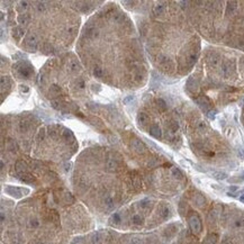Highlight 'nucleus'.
I'll return each mask as SVG.
<instances>
[{"label": "nucleus", "instance_id": "26", "mask_svg": "<svg viewBox=\"0 0 244 244\" xmlns=\"http://www.w3.org/2000/svg\"><path fill=\"white\" fill-rule=\"evenodd\" d=\"M132 222L134 224H136V225H139V224H142L143 223V218L141 217V215H134L132 217Z\"/></svg>", "mask_w": 244, "mask_h": 244}, {"label": "nucleus", "instance_id": "11", "mask_svg": "<svg viewBox=\"0 0 244 244\" xmlns=\"http://www.w3.org/2000/svg\"><path fill=\"white\" fill-rule=\"evenodd\" d=\"M13 36L16 38V39H20V38L24 36V31H23L22 27H14Z\"/></svg>", "mask_w": 244, "mask_h": 244}, {"label": "nucleus", "instance_id": "5", "mask_svg": "<svg viewBox=\"0 0 244 244\" xmlns=\"http://www.w3.org/2000/svg\"><path fill=\"white\" fill-rule=\"evenodd\" d=\"M190 227L192 228L193 232H199L201 226H200V221L197 216H192L190 218Z\"/></svg>", "mask_w": 244, "mask_h": 244}, {"label": "nucleus", "instance_id": "17", "mask_svg": "<svg viewBox=\"0 0 244 244\" xmlns=\"http://www.w3.org/2000/svg\"><path fill=\"white\" fill-rule=\"evenodd\" d=\"M156 106H158V108L161 111L167 110V108H168V106H167V104H165V101L163 99H156Z\"/></svg>", "mask_w": 244, "mask_h": 244}, {"label": "nucleus", "instance_id": "30", "mask_svg": "<svg viewBox=\"0 0 244 244\" xmlns=\"http://www.w3.org/2000/svg\"><path fill=\"white\" fill-rule=\"evenodd\" d=\"M19 90H20V92H23V93H28L29 92V88L27 86H24V85H22V86L19 87Z\"/></svg>", "mask_w": 244, "mask_h": 244}, {"label": "nucleus", "instance_id": "36", "mask_svg": "<svg viewBox=\"0 0 244 244\" xmlns=\"http://www.w3.org/2000/svg\"><path fill=\"white\" fill-rule=\"evenodd\" d=\"M77 85H79V88L80 89H83V88H85V82H83L82 80H79V81L77 82Z\"/></svg>", "mask_w": 244, "mask_h": 244}, {"label": "nucleus", "instance_id": "8", "mask_svg": "<svg viewBox=\"0 0 244 244\" xmlns=\"http://www.w3.org/2000/svg\"><path fill=\"white\" fill-rule=\"evenodd\" d=\"M136 121H137V123H139V125H146V124L149 123V116H147L145 113H139V114L137 115Z\"/></svg>", "mask_w": 244, "mask_h": 244}, {"label": "nucleus", "instance_id": "37", "mask_svg": "<svg viewBox=\"0 0 244 244\" xmlns=\"http://www.w3.org/2000/svg\"><path fill=\"white\" fill-rule=\"evenodd\" d=\"M133 97H132V96H130V97H127L126 99H124V104H127V102L128 101H130V100H133Z\"/></svg>", "mask_w": 244, "mask_h": 244}, {"label": "nucleus", "instance_id": "7", "mask_svg": "<svg viewBox=\"0 0 244 244\" xmlns=\"http://www.w3.org/2000/svg\"><path fill=\"white\" fill-rule=\"evenodd\" d=\"M106 167H107L108 171H111V172L116 171L118 169V163L115 159H109L107 161V163H106Z\"/></svg>", "mask_w": 244, "mask_h": 244}, {"label": "nucleus", "instance_id": "16", "mask_svg": "<svg viewBox=\"0 0 244 244\" xmlns=\"http://www.w3.org/2000/svg\"><path fill=\"white\" fill-rule=\"evenodd\" d=\"M78 69H79V65L76 61H70L68 63V70L71 72H76V71H78Z\"/></svg>", "mask_w": 244, "mask_h": 244}, {"label": "nucleus", "instance_id": "19", "mask_svg": "<svg viewBox=\"0 0 244 244\" xmlns=\"http://www.w3.org/2000/svg\"><path fill=\"white\" fill-rule=\"evenodd\" d=\"M16 170L18 172H25L27 170V165L26 163H24L23 161H18L16 163Z\"/></svg>", "mask_w": 244, "mask_h": 244}, {"label": "nucleus", "instance_id": "33", "mask_svg": "<svg viewBox=\"0 0 244 244\" xmlns=\"http://www.w3.org/2000/svg\"><path fill=\"white\" fill-rule=\"evenodd\" d=\"M29 225L32 226V227H37V226H38V222L36 221V219H32V221L29 222Z\"/></svg>", "mask_w": 244, "mask_h": 244}, {"label": "nucleus", "instance_id": "23", "mask_svg": "<svg viewBox=\"0 0 244 244\" xmlns=\"http://www.w3.org/2000/svg\"><path fill=\"white\" fill-rule=\"evenodd\" d=\"M62 136L67 139V141H69V139H71V141H74V137H73L72 133H71V130H64V132H62Z\"/></svg>", "mask_w": 244, "mask_h": 244}, {"label": "nucleus", "instance_id": "4", "mask_svg": "<svg viewBox=\"0 0 244 244\" xmlns=\"http://www.w3.org/2000/svg\"><path fill=\"white\" fill-rule=\"evenodd\" d=\"M5 191H6L8 195H10V196H13V197H16V198H19V197L23 196V190L20 188H17V187L8 186V187H6Z\"/></svg>", "mask_w": 244, "mask_h": 244}, {"label": "nucleus", "instance_id": "25", "mask_svg": "<svg viewBox=\"0 0 244 244\" xmlns=\"http://www.w3.org/2000/svg\"><path fill=\"white\" fill-rule=\"evenodd\" d=\"M22 180L25 181V182H33L34 181V178H33L32 174H28V173H24L22 176Z\"/></svg>", "mask_w": 244, "mask_h": 244}, {"label": "nucleus", "instance_id": "13", "mask_svg": "<svg viewBox=\"0 0 244 244\" xmlns=\"http://www.w3.org/2000/svg\"><path fill=\"white\" fill-rule=\"evenodd\" d=\"M48 92H50V95H52V96H60L61 87L56 86V85H52L50 90H48Z\"/></svg>", "mask_w": 244, "mask_h": 244}, {"label": "nucleus", "instance_id": "24", "mask_svg": "<svg viewBox=\"0 0 244 244\" xmlns=\"http://www.w3.org/2000/svg\"><path fill=\"white\" fill-rule=\"evenodd\" d=\"M27 8H28V2H27V1H20L17 9H18V11L23 13V11H25ZM23 14H24V13H23Z\"/></svg>", "mask_w": 244, "mask_h": 244}, {"label": "nucleus", "instance_id": "12", "mask_svg": "<svg viewBox=\"0 0 244 244\" xmlns=\"http://www.w3.org/2000/svg\"><path fill=\"white\" fill-rule=\"evenodd\" d=\"M6 149L9 151H16L17 150V144L14 139H7L6 141Z\"/></svg>", "mask_w": 244, "mask_h": 244}, {"label": "nucleus", "instance_id": "2", "mask_svg": "<svg viewBox=\"0 0 244 244\" xmlns=\"http://www.w3.org/2000/svg\"><path fill=\"white\" fill-rule=\"evenodd\" d=\"M25 44H26V48H28L31 52H35L37 50V46H38V41H37V37H36V35L35 34H28L26 36V39H25Z\"/></svg>", "mask_w": 244, "mask_h": 244}, {"label": "nucleus", "instance_id": "29", "mask_svg": "<svg viewBox=\"0 0 244 244\" xmlns=\"http://www.w3.org/2000/svg\"><path fill=\"white\" fill-rule=\"evenodd\" d=\"M105 204H106L107 206H111V205H113V197L106 196V198H105Z\"/></svg>", "mask_w": 244, "mask_h": 244}, {"label": "nucleus", "instance_id": "38", "mask_svg": "<svg viewBox=\"0 0 244 244\" xmlns=\"http://www.w3.org/2000/svg\"><path fill=\"white\" fill-rule=\"evenodd\" d=\"M130 244H141V241H139V240H137V238H135V240H133V241H132V243Z\"/></svg>", "mask_w": 244, "mask_h": 244}, {"label": "nucleus", "instance_id": "35", "mask_svg": "<svg viewBox=\"0 0 244 244\" xmlns=\"http://www.w3.org/2000/svg\"><path fill=\"white\" fill-rule=\"evenodd\" d=\"M93 243H95V244H100V238H99L98 234L96 235V236H93Z\"/></svg>", "mask_w": 244, "mask_h": 244}, {"label": "nucleus", "instance_id": "6", "mask_svg": "<svg viewBox=\"0 0 244 244\" xmlns=\"http://www.w3.org/2000/svg\"><path fill=\"white\" fill-rule=\"evenodd\" d=\"M150 134L153 137H155V139H161L162 136L161 130H160V127L158 125H152V126L150 127Z\"/></svg>", "mask_w": 244, "mask_h": 244}, {"label": "nucleus", "instance_id": "15", "mask_svg": "<svg viewBox=\"0 0 244 244\" xmlns=\"http://www.w3.org/2000/svg\"><path fill=\"white\" fill-rule=\"evenodd\" d=\"M29 18H31V17H29L28 14H20L18 16V18H17V20H18L20 24H27Z\"/></svg>", "mask_w": 244, "mask_h": 244}, {"label": "nucleus", "instance_id": "18", "mask_svg": "<svg viewBox=\"0 0 244 244\" xmlns=\"http://www.w3.org/2000/svg\"><path fill=\"white\" fill-rule=\"evenodd\" d=\"M153 13L154 15H162L164 13V6L163 5H156L153 7Z\"/></svg>", "mask_w": 244, "mask_h": 244}, {"label": "nucleus", "instance_id": "9", "mask_svg": "<svg viewBox=\"0 0 244 244\" xmlns=\"http://www.w3.org/2000/svg\"><path fill=\"white\" fill-rule=\"evenodd\" d=\"M86 34L87 36L89 37H98L99 36V31L98 29H96L95 27H92V26H88L86 28Z\"/></svg>", "mask_w": 244, "mask_h": 244}, {"label": "nucleus", "instance_id": "28", "mask_svg": "<svg viewBox=\"0 0 244 244\" xmlns=\"http://www.w3.org/2000/svg\"><path fill=\"white\" fill-rule=\"evenodd\" d=\"M170 130H171L172 133H174V132H177L178 130V124L176 123V122H171V123H170Z\"/></svg>", "mask_w": 244, "mask_h": 244}, {"label": "nucleus", "instance_id": "3", "mask_svg": "<svg viewBox=\"0 0 244 244\" xmlns=\"http://www.w3.org/2000/svg\"><path fill=\"white\" fill-rule=\"evenodd\" d=\"M130 145H132V149H133L135 152L141 153V154L145 152V150H146L144 143H143L142 141H139V139H133L132 143H130Z\"/></svg>", "mask_w": 244, "mask_h": 244}, {"label": "nucleus", "instance_id": "27", "mask_svg": "<svg viewBox=\"0 0 244 244\" xmlns=\"http://www.w3.org/2000/svg\"><path fill=\"white\" fill-rule=\"evenodd\" d=\"M35 5H36V6H35V8H36V10H37L38 13H42V11H44L45 8H46V6H45L44 2H36Z\"/></svg>", "mask_w": 244, "mask_h": 244}, {"label": "nucleus", "instance_id": "20", "mask_svg": "<svg viewBox=\"0 0 244 244\" xmlns=\"http://www.w3.org/2000/svg\"><path fill=\"white\" fill-rule=\"evenodd\" d=\"M212 176L215 179H218V180H223V179H225L227 177V174L225 172H221V171H216V172H213Z\"/></svg>", "mask_w": 244, "mask_h": 244}, {"label": "nucleus", "instance_id": "14", "mask_svg": "<svg viewBox=\"0 0 244 244\" xmlns=\"http://www.w3.org/2000/svg\"><path fill=\"white\" fill-rule=\"evenodd\" d=\"M92 73H93V76L96 77V78H101L102 76L105 74V71H104V69L102 68H100V67H95L93 68V70H92Z\"/></svg>", "mask_w": 244, "mask_h": 244}, {"label": "nucleus", "instance_id": "31", "mask_svg": "<svg viewBox=\"0 0 244 244\" xmlns=\"http://www.w3.org/2000/svg\"><path fill=\"white\" fill-rule=\"evenodd\" d=\"M45 128H41L39 132H38V139H43L45 137Z\"/></svg>", "mask_w": 244, "mask_h": 244}, {"label": "nucleus", "instance_id": "10", "mask_svg": "<svg viewBox=\"0 0 244 244\" xmlns=\"http://www.w3.org/2000/svg\"><path fill=\"white\" fill-rule=\"evenodd\" d=\"M197 102H198V105L203 108L204 110H207V107L210 105V101H209L208 98H206V97H200V98H198Z\"/></svg>", "mask_w": 244, "mask_h": 244}, {"label": "nucleus", "instance_id": "22", "mask_svg": "<svg viewBox=\"0 0 244 244\" xmlns=\"http://www.w3.org/2000/svg\"><path fill=\"white\" fill-rule=\"evenodd\" d=\"M19 130L20 132H27L29 130V123L26 121H23L19 123Z\"/></svg>", "mask_w": 244, "mask_h": 244}, {"label": "nucleus", "instance_id": "1", "mask_svg": "<svg viewBox=\"0 0 244 244\" xmlns=\"http://www.w3.org/2000/svg\"><path fill=\"white\" fill-rule=\"evenodd\" d=\"M17 70L19 77L22 78H29L33 73V67L28 62H23V63H18L14 67V70Z\"/></svg>", "mask_w": 244, "mask_h": 244}, {"label": "nucleus", "instance_id": "21", "mask_svg": "<svg viewBox=\"0 0 244 244\" xmlns=\"http://www.w3.org/2000/svg\"><path fill=\"white\" fill-rule=\"evenodd\" d=\"M5 87H10V80L8 77H2L1 78V91L3 92V89H5Z\"/></svg>", "mask_w": 244, "mask_h": 244}, {"label": "nucleus", "instance_id": "34", "mask_svg": "<svg viewBox=\"0 0 244 244\" xmlns=\"http://www.w3.org/2000/svg\"><path fill=\"white\" fill-rule=\"evenodd\" d=\"M111 221H114L115 223H119L121 222V218H119V216H118L117 214H115V215L111 217Z\"/></svg>", "mask_w": 244, "mask_h": 244}, {"label": "nucleus", "instance_id": "32", "mask_svg": "<svg viewBox=\"0 0 244 244\" xmlns=\"http://www.w3.org/2000/svg\"><path fill=\"white\" fill-rule=\"evenodd\" d=\"M52 50H53V48L50 44H44V46H43V51L45 52H52Z\"/></svg>", "mask_w": 244, "mask_h": 244}]
</instances>
